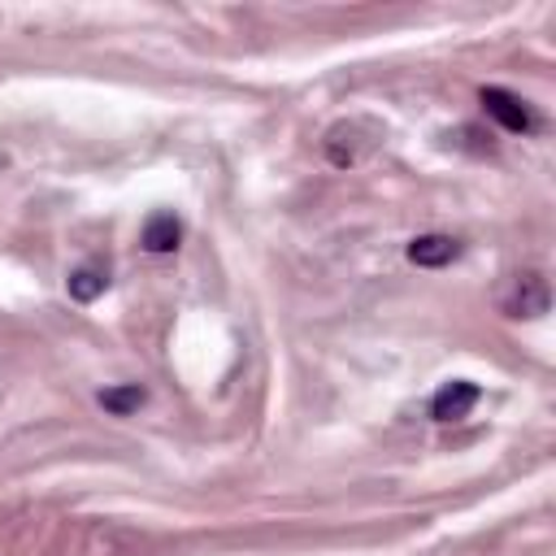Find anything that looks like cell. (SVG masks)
I'll use <instances>...</instances> for the list:
<instances>
[{
    "label": "cell",
    "instance_id": "1",
    "mask_svg": "<svg viewBox=\"0 0 556 556\" xmlns=\"http://www.w3.org/2000/svg\"><path fill=\"white\" fill-rule=\"evenodd\" d=\"M482 109H486V117L500 122L508 135H530V130H539L534 109H530L521 96L504 91V87H482Z\"/></svg>",
    "mask_w": 556,
    "mask_h": 556
},
{
    "label": "cell",
    "instance_id": "2",
    "mask_svg": "<svg viewBox=\"0 0 556 556\" xmlns=\"http://www.w3.org/2000/svg\"><path fill=\"white\" fill-rule=\"evenodd\" d=\"M547 304H552V291H547V278L543 274H517L513 295L504 300V308L513 317H543Z\"/></svg>",
    "mask_w": 556,
    "mask_h": 556
},
{
    "label": "cell",
    "instance_id": "3",
    "mask_svg": "<svg viewBox=\"0 0 556 556\" xmlns=\"http://www.w3.org/2000/svg\"><path fill=\"white\" fill-rule=\"evenodd\" d=\"M478 382H465V378H456V382H447V387H439L434 391V400H430V417L434 421H460L473 404H478Z\"/></svg>",
    "mask_w": 556,
    "mask_h": 556
},
{
    "label": "cell",
    "instance_id": "4",
    "mask_svg": "<svg viewBox=\"0 0 556 556\" xmlns=\"http://www.w3.org/2000/svg\"><path fill=\"white\" fill-rule=\"evenodd\" d=\"M460 256V243L452 235H421L408 243V261L413 265H426V269H439V265H452Z\"/></svg>",
    "mask_w": 556,
    "mask_h": 556
},
{
    "label": "cell",
    "instance_id": "5",
    "mask_svg": "<svg viewBox=\"0 0 556 556\" xmlns=\"http://www.w3.org/2000/svg\"><path fill=\"white\" fill-rule=\"evenodd\" d=\"M178 239H182V222L174 217V213H152L148 222H143V248L148 252H174L178 248Z\"/></svg>",
    "mask_w": 556,
    "mask_h": 556
},
{
    "label": "cell",
    "instance_id": "6",
    "mask_svg": "<svg viewBox=\"0 0 556 556\" xmlns=\"http://www.w3.org/2000/svg\"><path fill=\"white\" fill-rule=\"evenodd\" d=\"M65 287H70V295L74 300H83V304H91L96 295H104V287H109V269L104 265H78L70 278H65Z\"/></svg>",
    "mask_w": 556,
    "mask_h": 556
},
{
    "label": "cell",
    "instance_id": "7",
    "mask_svg": "<svg viewBox=\"0 0 556 556\" xmlns=\"http://www.w3.org/2000/svg\"><path fill=\"white\" fill-rule=\"evenodd\" d=\"M143 400H148V395H143V387H139V382H126V387H109V391H100V404H104V413H113V417L135 413Z\"/></svg>",
    "mask_w": 556,
    "mask_h": 556
}]
</instances>
